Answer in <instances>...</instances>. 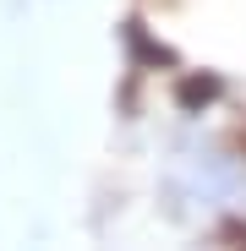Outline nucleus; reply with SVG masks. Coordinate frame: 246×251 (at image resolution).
Listing matches in <instances>:
<instances>
[{
  "label": "nucleus",
  "instance_id": "nucleus-1",
  "mask_svg": "<svg viewBox=\"0 0 246 251\" xmlns=\"http://www.w3.org/2000/svg\"><path fill=\"white\" fill-rule=\"evenodd\" d=\"M219 99V82L214 76H202V82H181V104H208Z\"/></svg>",
  "mask_w": 246,
  "mask_h": 251
}]
</instances>
